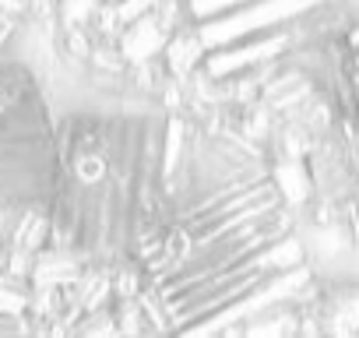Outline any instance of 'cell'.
I'll return each mask as SVG.
<instances>
[{
  "instance_id": "cell-1",
  "label": "cell",
  "mask_w": 359,
  "mask_h": 338,
  "mask_svg": "<svg viewBox=\"0 0 359 338\" xmlns=\"http://www.w3.org/2000/svg\"><path fill=\"white\" fill-rule=\"evenodd\" d=\"M127 268L169 334L243 331L313 285L299 208L278 169L208 134Z\"/></svg>"
},
{
  "instance_id": "cell-2",
  "label": "cell",
  "mask_w": 359,
  "mask_h": 338,
  "mask_svg": "<svg viewBox=\"0 0 359 338\" xmlns=\"http://www.w3.org/2000/svg\"><path fill=\"white\" fill-rule=\"evenodd\" d=\"M201 141L205 127L172 109L64 113L57 187L39 222L67 257L127 268Z\"/></svg>"
},
{
  "instance_id": "cell-3",
  "label": "cell",
  "mask_w": 359,
  "mask_h": 338,
  "mask_svg": "<svg viewBox=\"0 0 359 338\" xmlns=\"http://www.w3.org/2000/svg\"><path fill=\"white\" fill-rule=\"evenodd\" d=\"M355 15L345 0H151L155 64L194 106H261L303 81V57Z\"/></svg>"
},
{
  "instance_id": "cell-4",
  "label": "cell",
  "mask_w": 359,
  "mask_h": 338,
  "mask_svg": "<svg viewBox=\"0 0 359 338\" xmlns=\"http://www.w3.org/2000/svg\"><path fill=\"white\" fill-rule=\"evenodd\" d=\"M60 165V113L43 78L0 57V219H43Z\"/></svg>"
},
{
  "instance_id": "cell-5",
  "label": "cell",
  "mask_w": 359,
  "mask_h": 338,
  "mask_svg": "<svg viewBox=\"0 0 359 338\" xmlns=\"http://www.w3.org/2000/svg\"><path fill=\"white\" fill-rule=\"evenodd\" d=\"M303 74L317 106L310 144V187L320 201H352L359 212V18L324 36Z\"/></svg>"
}]
</instances>
